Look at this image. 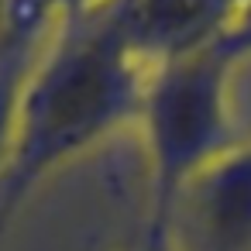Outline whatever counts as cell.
I'll use <instances>...</instances> for the list:
<instances>
[{
  "mask_svg": "<svg viewBox=\"0 0 251 251\" xmlns=\"http://www.w3.org/2000/svg\"><path fill=\"white\" fill-rule=\"evenodd\" d=\"M151 69L134 55L110 7L69 21L45 42L21 100L14 162L0 182V203H18L59 165L141 121Z\"/></svg>",
  "mask_w": 251,
  "mask_h": 251,
  "instance_id": "1",
  "label": "cell"
},
{
  "mask_svg": "<svg viewBox=\"0 0 251 251\" xmlns=\"http://www.w3.org/2000/svg\"><path fill=\"white\" fill-rule=\"evenodd\" d=\"M234 69L237 66L220 49L151 69L138 121L151 186V220L141 241L145 251H169L179 196L203 169L241 141L230 110Z\"/></svg>",
  "mask_w": 251,
  "mask_h": 251,
  "instance_id": "2",
  "label": "cell"
},
{
  "mask_svg": "<svg viewBox=\"0 0 251 251\" xmlns=\"http://www.w3.org/2000/svg\"><path fill=\"white\" fill-rule=\"evenodd\" d=\"M169 251H251V138H241L179 196Z\"/></svg>",
  "mask_w": 251,
  "mask_h": 251,
  "instance_id": "3",
  "label": "cell"
},
{
  "mask_svg": "<svg viewBox=\"0 0 251 251\" xmlns=\"http://www.w3.org/2000/svg\"><path fill=\"white\" fill-rule=\"evenodd\" d=\"M248 0H114L134 55L155 69L220 49Z\"/></svg>",
  "mask_w": 251,
  "mask_h": 251,
  "instance_id": "4",
  "label": "cell"
},
{
  "mask_svg": "<svg viewBox=\"0 0 251 251\" xmlns=\"http://www.w3.org/2000/svg\"><path fill=\"white\" fill-rule=\"evenodd\" d=\"M49 38H21V35L0 31V182H4L7 169L14 162L21 100H25L28 76H31Z\"/></svg>",
  "mask_w": 251,
  "mask_h": 251,
  "instance_id": "5",
  "label": "cell"
},
{
  "mask_svg": "<svg viewBox=\"0 0 251 251\" xmlns=\"http://www.w3.org/2000/svg\"><path fill=\"white\" fill-rule=\"evenodd\" d=\"M114 0H4L0 11V31L21 38H49L55 28L90 18Z\"/></svg>",
  "mask_w": 251,
  "mask_h": 251,
  "instance_id": "6",
  "label": "cell"
},
{
  "mask_svg": "<svg viewBox=\"0 0 251 251\" xmlns=\"http://www.w3.org/2000/svg\"><path fill=\"white\" fill-rule=\"evenodd\" d=\"M220 52H224L234 66H241L244 59H251V0H248L241 21L234 25V31L227 35V42L220 45Z\"/></svg>",
  "mask_w": 251,
  "mask_h": 251,
  "instance_id": "7",
  "label": "cell"
},
{
  "mask_svg": "<svg viewBox=\"0 0 251 251\" xmlns=\"http://www.w3.org/2000/svg\"><path fill=\"white\" fill-rule=\"evenodd\" d=\"M11 206H4V203H0V244H4V230H7V220H11Z\"/></svg>",
  "mask_w": 251,
  "mask_h": 251,
  "instance_id": "8",
  "label": "cell"
},
{
  "mask_svg": "<svg viewBox=\"0 0 251 251\" xmlns=\"http://www.w3.org/2000/svg\"><path fill=\"white\" fill-rule=\"evenodd\" d=\"M138 251H145V248H138Z\"/></svg>",
  "mask_w": 251,
  "mask_h": 251,
  "instance_id": "9",
  "label": "cell"
}]
</instances>
